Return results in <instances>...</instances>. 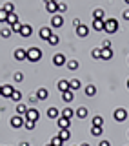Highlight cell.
Instances as JSON below:
<instances>
[{
  "label": "cell",
  "instance_id": "obj_1",
  "mask_svg": "<svg viewBox=\"0 0 129 146\" xmlns=\"http://www.w3.org/2000/svg\"><path fill=\"white\" fill-rule=\"evenodd\" d=\"M118 27H120V24H118L116 18H105V27H104L105 33L113 35V33H116V31H118Z\"/></svg>",
  "mask_w": 129,
  "mask_h": 146
},
{
  "label": "cell",
  "instance_id": "obj_2",
  "mask_svg": "<svg viewBox=\"0 0 129 146\" xmlns=\"http://www.w3.org/2000/svg\"><path fill=\"white\" fill-rule=\"evenodd\" d=\"M42 58V51L38 48H27V60L29 62H38Z\"/></svg>",
  "mask_w": 129,
  "mask_h": 146
},
{
  "label": "cell",
  "instance_id": "obj_3",
  "mask_svg": "<svg viewBox=\"0 0 129 146\" xmlns=\"http://www.w3.org/2000/svg\"><path fill=\"white\" fill-rule=\"evenodd\" d=\"M127 115H129V111H127V110H124V108H116L113 111V117H115V121H116V122H124L127 119Z\"/></svg>",
  "mask_w": 129,
  "mask_h": 146
},
{
  "label": "cell",
  "instance_id": "obj_4",
  "mask_svg": "<svg viewBox=\"0 0 129 146\" xmlns=\"http://www.w3.org/2000/svg\"><path fill=\"white\" fill-rule=\"evenodd\" d=\"M24 122H26V117H22V115H13L11 121H9V124H11V128H24Z\"/></svg>",
  "mask_w": 129,
  "mask_h": 146
},
{
  "label": "cell",
  "instance_id": "obj_5",
  "mask_svg": "<svg viewBox=\"0 0 129 146\" xmlns=\"http://www.w3.org/2000/svg\"><path fill=\"white\" fill-rule=\"evenodd\" d=\"M13 57H15V60H18V62L27 60V49H24V48H16L15 53H13Z\"/></svg>",
  "mask_w": 129,
  "mask_h": 146
},
{
  "label": "cell",
  "instance_id": "obj_6",
  "mask_svg": "<svg viewBox=\"0 0 129 146\" xmlns=\"http://www.w3.org/2000/svg\"><path fill=\"white\" fill-rule=\"evenodd\" d=\"M64 26V17L60 15V13H55V15L51 17V27H62Z\"/></svg>",
  "mask_w": 129,
  "mask_h": 146
},
{
  "label": "cell",
  "instance_id": "obj_7",
  "mask_svg": "<svg viewBox=\"0 0 129 146\" xmlns=\"http://www.w3.org/2000/svg\"><path fill=\"white\" fill-rule=\"evenodd\" d=\"M53 64H55L57 68L66 66L67 60H66V57H64V53H57V55H53Z\"/></svg>",
  "mask_w": 129,
  "mask_h": 146
},
{
  "label": "cell",
  "instance_id": "obj_8",
  "mask_svg": "<svg viewBox=\"0 0 129 146\" xmlns=\"http://www.w3.org/2000/svg\"><path fill=\"white\" fill-rule=\"evenodd\" d=\"M38 117H40V113H38V110H36V108H29V110H27V113H26V119H27V121H38Z\"/></svg>",
  "mask_w": 129,
  "mask_h": 146
},
{
  "label": "cell",
  "instance_id": "obj_9",
  "mask_svg": "<svg viewBox=\"0 0 129 146\" xmlns=\"http://www.w3.org/2000/svg\"><path fill=\"white\" fill-rule=\"evenodd\" d=\"M105 27V18H93V29L95 31H104Z\"/></svg>",
  "mask_w": 129,
  "mask_h": 146
},
{
  "label": "cell",
  "instance_id": "obj_10",
  "mask_svg": "<svg viewBox=\"0 0 129 146\" xmlns=\"http://www.w3.org/2000/svg\"><path fill=\"white\" fill-rule=\"evenodd\" d=\"M53 35V31H51V27H40V31H38V36H40V38H42V40H49V36H51Z\"/></svg>",
  "mask_w": 129,
  "mask_h": 146
},
{
  "label": "cell",
  "instance_id": "obj_11",
  "mask_svg": "<svg viewBox=\"0 0 129 146\" xmlns=\"http://www.w3.org/2000/svg\"><path fill=\"white\" fill-rule=\"evenodd\" d=\"M57 124H58L60 130H67V128H71V121L66 119V117H58L57 119Z\"/></svg>",
  "mask_w": 129,
  "mask_h": 146
},
{
  "label": "cell",
  "instance_id": "obj_12",
  "mask_svg": "<svg viewBox=\"0 0 129 146\" xmlns=\"http://www.w3.org/2000/svg\"><path fill=\"white\" fill-rule=\"evenodd\" d=\"M100 58H102V60H111V58H113V49L111 48H102V51H100Z\"/></svg>",
  "mask_w": 129,
  "mask_h": 146
},
{
  "label": "cell",
  "instance_id": "obj_13",
  "mask_svg": "<svg viewBox=\"0 0 129 146\" xmlns=\"http://www.w3.org/2000/svg\"><path fill=\"white\" fill-rule=\"evenodd\" d=\"M76 35L80 36V38H86L87 35H89V27H87L86 24H82V26H78L76 27Z\"/></svg>",
  "mask_w": 129,
  "mask_h": 146
},
{
  "label": "cell",
  "instance_id": "obj_14",
  "mask_svg": "<svg viewBox=\"0 0 129 146\" xmlns=\"http://www.w3.org/2000/svg\"><path fill=\"white\" fill-rule=\"evenodd\" d=\"M47 117L49 119H58V117H62V113H60V110H58V108L51 106V108H47Z\"/></svg>",
  "mask_w": 129,
  "mask_h": 146
},
{
  "label": "cell",
  "instance_id": "obj_15",
  "mask_svg": "<svg viewBox=\"0 0 129 146\" xmlns=\"http://www.w3.org/2000/svg\"><path fill=\"white\" fill-rule=\"evenodd\" d=\"M73 99H75V91H73V90H67V91H64V93H62V100H64V102H73Z\"/></svg>",
  "mask_w": 129,
  "mask_h": 146
},
{
  "label": "cell",
  "instance_id": "obj_16",
  "mask_svg": "<svg viewBox=\"0 0 129 146\" xmlns=\"http://www.w3.org/2000/svg\"><path fill=\"white\" fill-rule=\"evenodd\" d=\"M45 11H47V13H51V15H55V13H58V2L55 0V2H49V4H45Z\"/></svg>",
  "mask_w": 129,
  "mask_h": 146
},
{
  "label": "cell",
  "instance_id": "obj_17",
  "mask_svg": "<svg viewBox=\"0 0 129 146\" xmlns=\"http://www.w3.org/2000/svg\"><path fill=\"white\" fill-rule=\"evenodd\" d=\"M75 115H76V111H75V110H73V108H69V106L62 110V117H66V119H69V121H71V119L75 117Z\"/></svg>",
  "mask_w": 129,
  "mask_h": 146
},
{
  "label": "cell",
  "instance_id": "obj_18",
  "mask_svg": "<svg viewBox=\"0 0 129 146\" xmlns=\"http://www.w3.org/2000/svg\"><path fill=\"white\" fill-rule=\"evenodd\" d=\"M13 86H9V84H6V86H2V97H6V99H11V95H13Z\"/></svg>",
  "mask_w": 129,
  "mask_h": 146
},
{
  "label": "cell",
  "instance_id": "obj_19",
  "mask_svg": "<svg viewBox=\"0 0 129 146\" xmlns=\"http://www.w3.org/2000/svg\"><path fill=\"white\" fill-rule=\"evenodd\" d=\"M31 33H33V27H31L29 24H27V26H22V29H20V36L27 38V36H31Z\"/></svg>",
  "mask_w": 129,
  "mask_h": 146
},
{
  "label": "cell",
  "instance_id": "obj_20",
  "mask_svg": "<svg viewBox=\"0 0 129 146\" xmlns=\"http://www.w3.org/2000/svg\"><path fill=\"white\" fill-rule=\"evenodd\" d=\"M47 97H49V91L45 88H40L38 91H36V99H38V100H45Z\"/></svg>",
  "mask_w": 129,
  "mask_h": 146
},
{
  "label": "cell",
  "instance_id": "obj_21",
  "mask_svg": "<svg viewBox=\"0 0 129 146\" xmlns=\"http://www.w3.org/2000/svg\"><path fill=\"white\" fill-rule=\"evenodd\" d=\"M87 115H89V110H87L86 106H80V108L76 110V117L78 119H86Z\"/></svg>",
  "mask_w": 129,
  "mask_h": 146
},
{
  "label": "cell",
  "instance_id": "obj_22",
  "mask_svg": "<svg viewBox=\"0 0 129 146\" xmlns=\"http://www.w3.org/2000/svg\"><path fill=\"white\" fill-rule=\"evenodd\" d=\"M58 137L66 143V141L71 139V130H69V128H67V130H60V131H58Z\"/></svg>",
  "mask_w": 129,
  "mask_h": 146
},
{
  "label": "cell",
  "instance_id": "obj_23",
  "mask_svg": "<svg viewBox=\"0 0 129 146\" xmlns=\"http://www.w3.org/2000/svg\"><path fill=\"white\" fill-rule=\"evenodd\" d=\"M69 88H71L73 91H76V90L82 88V82L78 80V79H71V80H69Z\"/></svg>",
  "mask_w": 129,
  "mask_h": 146
},
{
  "label": "cell",
  "instance_id": "obj_24",
  "mask_svg": "<svg viewBox=\"0 0 129 146\" xmlns=\"http://www.w3.org/2000/svg\"><path fill=\"white\" fill-rule=\"evenodd\" d=\"M104 133V126H91V135L93 137H100Z\"/></svg>",
  "mask_w": 129,
  "mask_h": 146
},
{
  "label": "cell",
  "instance_id": "obj_25",
  "mask_svg": "<svg viewBox=\"0 0 129 146\" xmlns=\"http://www.w3.org/2000/svg\"><path fill=\"white\" fill-rule=\"evenodd\" d=\"M57 86H58V90H60L62 93H64V91H67V90H71V88H69V80H64V79H62V80H58V84H57Z\"/></svg>",
  "mask_w": 129,
  "mask_h": 146
},
{
  "label": "cell",
  "instance_id": "obj_26",
  "mask_svg": "<svg viewBox=\"0 0 129 146\" xmlns=\"http://www.w3.org/2000/svg\"><path fill=\"white\" fill-rule=\"evenodd\" d=\"M27 110H29V108H27L26 104H20V102H18V106H16V115H22V117H26Z\"/></svg>",
  "mask_w": 129,
  "mask_h": 146
},
{
  "label": "cell",
  "instance_id": "obj_27",
  "mask_svg": "<svg viewBox=\"0 0 129 146\" xmlns=\"http://www.w3.org/2000/svg\"><path fill=\"white\" fill-rule=\"evenodd\" d=\"M86 95H87V97H95V95H96V88H95L93 84H87L86 86Z\"/></svg>",
  "mask_w": 129,
  "mask_h": 146
},
{
  "label": "cell",
  "instance_id": "obj_28",
  "mask_svg": "<svg viewBox=\"0 0 129 146\" xmlns=\"http://www.w3.org/2000/svg\"><path fill=\"white\" fill-rule=\"evenodd\" d=\"M66 66H67V70H69V71H76L80 64H78V60H67Z\"/></svg>",
  "mask_w": 129,
  "mask_h": 146
},
{
  "label": "cell",
  "instance_id": "obj_29",
  "mask_svg": "<svg viewBox=\"0 0 129 146\" xmlns=\"http://www.w3.org/2000/svg\"><path fill=\"white\" fill-rule=\"evenodd\" d=\"M93 18H105V11L102 7H96L93 11Z\"/></svg>",
  "mask_w": 129,
  "mask_h": 146
},
{
  "label": "cell",
  "instance_id": "obj_30",
  "mask_svg": "<svg viewBox=\"0 0 129 146\" xmlns=\"http://www.w3.org/2000/svg\"><path fill=\"white\" fill-rule=\"evenodd\" d=\"M18 22V15L16 13H9V17H7V24H9V27H11L13 24H16Z\"/></svg>",
  "mask_w": 129,
  "mask_h": 146
},
{
  "label": "cell",
  "instance_id": "obj_31",
  "mask_svg": "<svg viewBox=\"0 0 129 146\" xmlns=\"http://www.w3.org/2000/svg\"><path fill=\"white\" fill-rule=\"evenodd\" d=\"M11 27H2V29H0V36H2V38H9V36H11Z\"/></svg>",
  "mask_w": 129,
  "mask_h": 146
},
{
  "label": "cell",
  "instance_id": "obj_32",
  "mask_svg": "<svg viewBox=\"0 0 129 146\" xmlns=\"http://www.w3.org/2000/svg\"><path fill=\"white\" fill-rule=\"evenodd\" d=\"M51 46H58V42H60V36H58L57 33H53L51 36H49V40H47Z\"/></svg>",
  "mask_w": 129,
  "mask_h": 146
},
{
  "label": "cell",
  "instance_id": "obj_33",
  "mask_svg": "<svg viewBox=\"0 0 129 146\" xmlns=\"http://www.w3.org/2000/svg\"><path fill=\"white\" fill-rule=\"evenodd\" d=\"M93 126H104V117L102 115H95L93 117Z\"/></svg>",
  "mask_w": 129,
  "mask_h": 146
},
{
  "label": "cell",
  "instance_id": "obj_34",
  "mask_svg": "<svg viewBox=\"0 0 129 146\" xmlns=\"http://www.w3.org/2000/svg\"><path fill=\"white\" fill-rule=\"evenodd\" d=\"M4 9H6L7 13H15V4H13V2H6V4H4Z\"/></svg>",
  "mask_w": 129,
  "mask_h": 146
},
{
  "label": "cell",
  "instance_id": "obj_35",
  "mask_svg": "<svg viewBox=\"0 0 129 146\" xmlns=\"http://www.w3.org/2000/svg\"><path fill=\"white\" fill-rule=\"evenodd\" d=\"M20 99H22V93L18 90L13 91V95H11V100H15V102H20Z\"/></svg>",
  "mask_w": 129,
  "mask_h": 146
},
{
  "label": "cell",
  "instance_id": "obj_36",
  "mask_svg": "<svg viewBox=\"0 0 129 146\" xmlns=\"http://www.w3.org/2000/svg\"><path fill=\"white\" fill-rule=\"evenodd\" d=\"M35 124H36L35 121H27V119H26V122H24V128L31 131V130H35Z\"/></svg>",
  "mask_w": 129,
  "mask_h": 146
},
{
  "label": "cell",
  "instance_id": "obj_37",
  "mask_svg": "<svg viewBox=\"0 0 129 146\" xmlns=\"http://www.w3.org/2000/svg\"><path fill=\"white\" fill-rule=\"evenodd\" d=\"M51 144H53V146H62V144H64V141H62L58 135H55L53 139H51Z\"/></svg>",
  "mask_w": 129,
  "mask_h": 146
},
{
  "label": "cell",
  "instance_id": "obj_38",
  "mask_svg": "<svg viewBox=\"0 0 129 146\" xmlns=\"http://www.w3.org/2000/svg\"><path fill=\"white\" fill-rule=\"evenodd\" d=\"M7 17H9V13L2 7V9H0V22H7Z\"/></svg>",
  "mask_w": 129,
  "mask_h": 146
},
{
  "label": "cell",
  "instance_id": "obj_39",
  "mask_svg": "<svg viewBox=\"0 0 129 146\" xmlns=\"http://www.w3.org/2000/svg\"><path fill=\"white\" fill-rule=\"evenodd\" d=\"M100 51H102V48H95L93 51H91V57H93V58H96V60H98V58H100Z\"/></svg>",
  "mask_w": 129,
  "mask_h": 146
},
{
  "label": "cell",
  "instance_id": "obj_40",
  "mask_svg": "<svg viewBox=\"0 0 129 146\" xmlns=\"http://www.w3.org/2000/svg\"><path fill=\"white\" fill-rule=\"evenodd\" d=\"M66 11H67V6L64 2H58V13L62 15V13H66Z\"/></svg>",
  "mask_w": 129,
  "mask_h": 146
},
{
  "label": "cell",
  "instance_id": "obj_41",
  "mask_svg": "<svg viewBox=\"0 0 129 146\" xmlns=\"http://www.w3.org/2000/svg\"><path fill=\"white\" fill-rule=\"evenodd\" d=\"M13 79H15V82H22V80H24V75H22L20 71H16L15 75H13Z\"/></svg>",
  "mask_w": 129,
  "mask_h": 146
},
{
  "label": "cell",
  "instance_id": "obj_42",
  "mask_svg": "<svg viewBox=\"0 0 129 146\" xmlns=\"http://www.w3.org/2000/svg\"><path fill=\"white\" fill-rule=\"evenodd\" d=\"M11 29L15 31V33H20V29H22V24H20V22H16V24H13V26H11Z\"/></svg>",
  "mask_w": 129,
  "mask_h": 146
},
{
  "label": "cell",
  "instance_id": "obj_43",
  "mask_svg": "<svg viewBox=\"0 0 129 146\" xmlns=\"http://www.w3.org/2000/svg\"><path fill=\"white\" fill-rule=\"evenodd\" d=\"M73 26H75V29H76L78 26H82V20L80 18H73Z\"/></svg>",
  "mask_w": 129,
  "mask_h": 146
},
{
  "label": "cell",
  "instance_id": "obj_44",
  "mask_svg": "<svg viewBox=\"0 0 129 146\" xmlns=\"http://www.w3.org/2000/svg\"><path fill=\"white\" fill-rule=\"evenodd\" d=\"M122 17H124V20H127V22H129V9H126V11L122 13Z\"/></svg>",
  "mask_w": 129,
  "mask_h": 146
},
{
  "label": "cell",
  "instance_id": "obj_45",
  "mask_svg": "<svg viewBox=\"0 0 129 146\" xmlns=\"http://www.w3.org/2000/svg\"><path fill=\"white\" fill-rule=\"evenodd\" d=\"M102 48H111V40H104V42H102Z\"/></svg>",
  "mask_w": 129,
  "mask_h": 146
},
{
  "label": "cell",
  "instance_id": "obj_46",
  "mask_svg": "<svg viewBox=\"0 0 129 146\" xmlns=\"http://www.w3.org/2000/svg\"><path fill=\"white\" fill-rule=\"evenodd\" d=\"M98 146H111V143H109V141H100Z\"/></svg>",
  "mask_w": 129,
  "mask_h": 146
},
{
  "label": "cell",
  "instance_id": "obj_47",
  "mask_svg": "<svg viewBox=\"0 0 129 146\" xmlns=\"http://www.w3.org/2000/svg\"><path fill=\"white\" fill-rule=\"evenodd\" d=\"M49 2H55V0H44V4H49Z\"/></svg>",
  "mask_w": 129,
  "mask_h": 146
},
{
  "label": "cell",
  "instance_id": "obj_48",
  "mask_svg": "<svg viewBox=\"0 0 129 146\" xmlns=\"http://www.w3.org/2000/svg\"><path fill=\"white\" fill-rule=\"evenodd\" d=\"M0 97H2V86H0Z\"/></svg>",
  "mask_w": 129,
  "mask_h": 146
},
{
  "label": "cell",
  "instance_id": "obj_49",
  "mask_svg": "<svg viewBox=\"0 0 129 146\" xmlns=\"http://www.w3.org/2000/svg\"><path fill=\"white\" fill-rule=\"evenodd\" d=\"M80 146H89V144H87V143H84V144H80Z\"/></svg>",
  "mask_w": 129,
  "mask_h": 146
},
{
  "label": "cell",
  "instance_id": "obj_50",
  "mask_svg": "<svg viewBox=\"0 0 129 146\" xmlns=\"http://www.w3.org/2000/svg\"><path fill=\"white\" fill-rule=\"evenodd\" d=\"M127 90H129V79H127Z\"/></svg>",
  "mask_w": 129,
  "mask_h": 146
},
{
  "label": "cell",
  "instance_id": "obj_51",
  "mask_svg": "<svg viewBox=\"0 0 129 146\" xmlns=\"http://www.w3.org/2000/svg\"><path fill=\"white\" fill-rule=\"evenodd\" d=\"M124 2H126V4H129V0H124Z\"/></svg>",
  "mask_w": 129,
  "mask_h": 146
},
{
  "label": "cell",
  "instance_id": "obj_52",
  "mask_svg": "<svg viewBox=\"0 0 129 146\" xmlns=\"http://www.w3.org/2000/svg\"><path fill=\"white\" fill-rule=\"evenodd\" d=\"M47 146H53V144H51V143H49V144H47Z\"/></svg>",
  "mask_w": 129,
  "mask_h": 146
},
{
  "label": "cell",
  "instance_id": "obj_53",
  "mask_svg": "<svg viewBox=\"0 0 129 146\" xmlns=\"http://www.w3.org/2000/svg\"><path fill=\"white\" fill-rule=\"evenodd\" d=\"M127 135H129V133H127Z\"/></svg>",
  "mask_w": 129,
  "mask_h": 146
}]
</instances>
